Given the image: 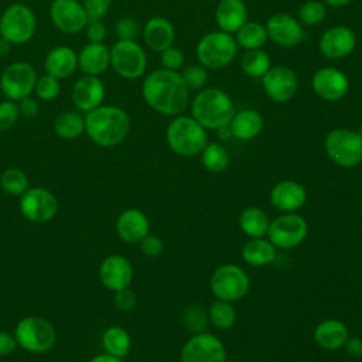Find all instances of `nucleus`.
I'll return each mask as SVG.
<instances>
[{"instance_id": "obj_1", "label": "nucleus", "mask_w": 362, "mask_h": 362, "mask_svg": "<svg viewBox=\"0 0 362 362\" xmlns=\"http://www.w3.org/2000/svg\"><path fill=\"white\" fill-rule=\"evenodd\" d=\"M141 93L146 103L167 116L181 113L188 103V89L177 71L156 69L143 82Z\"/></svg>"}, {"instance_id": "obj_2", "label": "nucleus", "mask_w": 362, "mask_h": 362, "mask_svg": "<svg viewBox=\"0 0 362 362\" xmlns=\"http://www.w3.org/2000/svg\"><path fill=\"white\" fill-rule=\"evenodd\" d=\"M129 129V115L119 106L102 103L85 115V133L100 147H113L122 143Z\"/></svg>"}, {"instance_id": "obj_3", "label": "nucleus", "mask_w": 362, "mask_h": 362, "mask_svg": "<svg viewBox=\"0 0 362 362\" xmlns=\"http://www.w3.org/2000/svg\"><path fill=\"white\" fill-rule=\"evenodd\" d=\"M192 117L205 129L219 130L230 123L235 107L228 93L218 88H206L195 95L191 103Z\"/></svg>"}, {"instance_id": "obj_4", "label": "nucleus", "mask_w": 362, "mask_h": 362, "mask_svg": "<svg viewBox=\"0 0 362 362\" xmlns=\"http://www.w3.org/2000/svg\"><path fill=\"white\" fill-rule=\"evenodd\" d=\"M167 143L180 156H195L206 146V132L194 117L178 116L167 127Z\"/></svg>"}, {"instance_id": "obj_5", "label": "nucleus", "mask_w": 362, "mask_h": 362, "mask_svg": "<svg viewBox=\"0 0 362 362\" xmlns=\"http://www.w3.org/2000/svg\"><path fill=\"white\" fill-rule=\"evenodd\" d=\"M17 345L27 352L42 354L49 351L57 341L55 328L42 317L28 315L21 318L14 328Z\"/></svg>"}, {"instance_id": "obj_6", "label": "nucleus", "mask_w": 362, "mask_h": 362, "mask_svg": "<svg viewBox=\"0 0 362 362\" xmlns=\"http://www.w3.org/2000/svg\"><path fill=\"white\" fill-rule=\"evenodd\" d=\"M37 18L31 7L23 3H13L0 17V35L13 45L28 42L35 34Z\"/></svg>"}, {"instance_id": "obj_7", "label": "nucleus", "mask_w": 362, "mask_h": 362, "mask_svg": "<svg viewBox=\"0 0 362 362\" xmlns=\"http://www.w3.org/2000/svg\"><path fill=\"white\" fill-rule=\"evenodd\" d=\"M328 157L339 167L351 168L362 161V134L349 129L331 130L324 141Z\"/></svg>"}, {"instance_id": "obj_8", "label": "nucleus", "mask_w": 362, "mask_h": 362, "mask_svg": "<svg viewBox=\"0 0 362 362\" xmlns=\"http://www.w3.org/2000/svg\"><path fill=\"white\" fill-rule=\"evenodd\" d=\"M236 54V41L225 31H214L201 38L197 57L202 66L219 69L226 66Z\"/></svg>"}, {"instance_id": "obj_9", "label": "nucleus", "mask_w": 362, "mask_h": 362, "mask_svg": "<svg viewBox=\"0 0 362 362\" xmlns=\"http://www.w3.org/2000/svg\"><path fill=\"white\" fill-rule=\"evenodd\" d=\"M147 65L141 45L134 40H117L110 48V66L124 79L140 78Z\"/></svg>"}, {"instance_id": "obj_10", "label": "nucleus", "mask_w": 362, "mask_h": 362, "mask_svg": "<svg viewBox=\"0 0 362 362\" xmlns=\"http://www.w3.org/2000/svg\"><path fill=\"white\" fill-rule=\"evenodd\" d=\"M209 286L218 300L232 303L246 296L250 283L243 269L236 264H223L214 272Z\"/></svg>"}, {"instance_id": "obj_11", "label": "nucleus", "mask_w": 362, "mask_h": 362, "mask_svg": "<svg viewBox=\"0 0 362 362\" xmlns=\"http://www.w3.org/2000/svg\"><path fill=\"white\" fill-rule=\"evenodd\" d=\"M37 78V72L31 64L16 61L1 72L0 89L8 100L18 102L34 92Z\"/></svg>"}, {"instance_id": "obj_12", "label": "nucleus", "mask_w": 362, "mask_h": 362, "mask_svg": "<svg viewBox=\"0 0 362 362\" xmlns=\"http://www.w3.org/2000/svg\"><path fill=\"white\" fill-rule=\"evenodd\" d=\"M307 232L308 225L305 219L297 214L287 212L269 223L266 235L276 247L293 249L305 239Z\"/></svg>"}, {"instance_id": "obj_13", "label": "nucleus", "mask_w": 362, "mask_h": 362, "mask_svg": "<svg viewBox=\"0 0 362 362\" xmlns=\"http://www.w3.org/2000/svg\"><path fill=\"white\" fill-rule=\"evenodd\" d=\"M18 205L23 216L34 223L48 222L58 212L57 197L42 187L28 188L23 192Z\"/></svg>"}, {"instance_id": "obj_14", "label": "nucleus", "mask_w": 362, "mask_h": 362, "mask_svg": "<svg viewBox=\"0 0 362 362\" xmlns=\"http://www.w3.org/2000/svg\"><path fill=\"white\" fill-rule=\"evenodd\" d=\"M222 341L211 334L199 332L189 338L181 349V362H225Z\"/></svg>"}, {"instance_id": "obj_15", "label": "nucleus", "mask_w": 362, "mask_h": 362, "mask_svg": "<svg viewBox=\"0 0 362 362\" xmlns=\"http://www.w3.org/2000/svg\"><path fill=\"white\" fill-rule=\"evenodd\" d=\"M49 18L54 27L65 34L82 31L89 20L79 0H54L49 6Z\"/></svg>"}, {"instance_id": "obj_16", "label": "nucleus", "mask_w": 362, "mask_h": 362, "mask_svg": "<svg viewBox=\"0 0 362 362\" xmlns=\"http://www.w3.org/2000/svg\"><path fill=\"white\" fill-rule=\"evenodd\" d=\"M262 83L266 95L274 102H286L297 90V75L287 66H270V69L262 76Z\"/></svg>"}, {"instance_id": "obj_17", "label": "nucleus", "mask_w": 362, "mask_h": 362, "mask_svg": "<svg viewBox=\"0 0 362 362\" xmlns=\"http://www.w3.org/2000/svg\"><path fill=\"white\" fill-rule=\"evenodd\" d=\"M99 280L110 291L130 286L133 280L132 263L122 255H110L99 266Z\"/></svg>"}, {"instance_id": "obj_18", "label": "nucleus", "mask_w": 362, "mask_h": 362, "mask_svg": "<svg viewBox=\"0 0 362 362\" xmlns=\"http://www.w3.org/2000/svg\"><path fill=\"white\" fill-rule=\"evenodd\" d=\"M311 86L324 100H338L348 92L349 82L344 72L332 66H325L314 74Z\"/></svg>"}, {"instance_id": "obj_19", "label": "nucleus", "mask_w": 362, "mask_h": 362, "mask_svg": "<svg viewBox=\"0 0 362 362\" xmlns=\"http://www.w3.org/2000/svg\"><path fill=\"white\" fill-rule=\"evenodd\" d=\"M356 45L354 31L345 25L327 30L320 38V51L329 59H339L349 55Z\"/></svg>"}, {"instance_id": "obj_20", "label": "nucleus", "mask_w": 362, "mask_h": 362, "mask_svg": "<svg viewBox=\"0 0 362 362\" xmlns=\"http://www.w3.org/2000/svg\"><path fill=\"white\" fill-rule=\"evenodd\" d=\"M267 37L280 47H294L303 40V27L291 16L284 13L273 14L266 23Z\"/></svg>"}, {"instance_id": "obj_21", "label": "nucleus", "mask_w": 362, "mask_h": 362, "mask_svg": "<svg viewBox=\"0 0 362 362\" xmlns=\"http://www.w3.org/2000/svg\"><path fill=\"white\" fill-rule=\"evenodd\" d=\"M105 99V85L99 76L83 75L72 88V102L81 112H89L102 105Z\"/></svg>"}, {"instance_id": "obj_22", "label": "nucleus", "mask_w": 362, "mask_h": 362, "mask_svg": "<svg viewBox=\"0 0 362 362\" xmlns=\"http://www.w3.org/2000/svg\"><path fill=\"white\" fill-rule=\"evenodd\" d=\"M150 223L144 212L136 208L123 211L116 219V232L126 243H140L148 235Z\"/></svg>"}, {"instance_id": "obj_23", "label": "nucleus", "mask_w": 362, "mask_h": 362, "mask_svg": "<svg viewBox=\"0 0 362 362\" xmlns=\"http://www.w3.org/2000/svg\"><path fill=\"white\" fill-rule=\"evenodd\" d=\"M44 68L45 74L65 79L78 69V54L68 45H55L47 52Z\"/></svg>"}, {"instance_id": "obj_24", "label": "nucleus", "mask_w": 362, "mask_h": 362, "mask_svg": "<svg viewBox=\"0 0 362 362\" xmlns=\"http://www.w3.org/2000/svg\"><path fill=\"white\" fill-rule=\"evenodd\" d=\"M307 199L304 187L296 181H280L270 191V202L283 212L300 209Z\"/></svg>"}, {"instance_id": "obj_25", "label": "nucleus", "mask_w": 362, "mask_h": 362, "mask_svg": "<svg viewBox=\"0 0 362 362\" xmlns=\"http://www.w3.org/2000/svg\"><path fill=\"white\" fill-rule=\"evenodd\" d=\"M110 66V48L103 42H88L78 54V68L83 75L99 76Z\"/></svg>"}, {"instance_id": "obj_26", "label": "nucleus", "mask_w": 362, "mask_h": 362, "mask_svg": "<svg viewBox=\"0 0 362 362\" xmlns=\"http://www.w3.org/2000/svg\"><path fill=\"white\" fill-rule=\"evenodd\" d=\"M247 18V8L243 0H221L215 10V20L221 31L236 33Z\"/></svg>"}, {"instance_id": "obj_27", "label": "nucleus", "mask_w": 362, "mask_h": 362, "mask_svg": "<svg viewBox=\"0 0 362 362\" xmlns=\"http://www.w3.org/2000/svg\"><path fill=\"white\" fill-rule=\"evenodd\" d=\"M143 37L146 44L154 51H164L171 47L175 38L173 24L164 17L150 18L143 28Z\"/></svg>"}, {"instance_id": "obj_28", "label": "nucleus", "mask_w": 362, "mask_h": 362, "mask_svg": "<svg viewBox=\"0 0 362 362\" xmlns=\"http://www.w3.org/2000/svg\"><path fill=\"white\" fill-rule=\"evenodd\" d=\"M314 339L322 349L335 351L344 346L345 341L348 339V328L339 320H324L317 325L314 331Z\"/></svg>"}, {"instance_id": "obj_29", "label": "nucleus", "mask_w": 362, "mask_h": 362, "mask_svg": "<svg viewBox=\"0 0 362 362\" xmlns=\"http://www.w3.org/2000/svg\"><path fill=\"white\" fill-rule=\"evenodd\" d=\"M229 129L232 136L239 140H250L256 137L263 129V117L257 110L245 109L233 115Z\"/></svg>"}, {"instance_id": "obj_30", "label": "nucleus", "mask_w": 362, "mask_h": 362, "mask_svg": "<svg viewBox=\"0 0 362 362\" xmlns=\"http://www.w3.org/2000/svg\"><path fill=\"white\" fill-rule=\"evenodd\" d=\"M242 257L247 264L260 267L276 259V246L269 239L252 238L242 247Z\"/></svg>"}, {"instance_id": "obj_31", "label": "nucleus", "mask_w": 362, "mask_h": 362, "mask_svg": "<svg viewBox=\"0 0 362 362\" xmlns=\"http://www.w3.org/2000/svg\"><path fill=\"white\" fill-rule=\"evenodd\" d=\"M130 335L129 332L117 325L109 327L102 334V346L106 351V354L124 358L130 351Z\"/></svg>"}, {"instance_id": "obj_32", "label": "nucleus", "mask_w": 362, "mask_h": 362, "mask_svg": "<svg viewBox=\"0 0 362 362\" xmlns=\"http://www.w3.org/2000/svg\"><path fill=\"white\" fill-rule=\"evenodd\" d=\"M269 218L264 211L257 206H249L239 216L240 229L250 238H263L267 233Z\"/></svg>"}, {"instance_id": "obj_33", "label": "nucleus", "mask_w": 362, "mask_h": 362, "mask_svg": "<svg viewBox=\"0 0 362 362\" xmlns=\"http://www.w3.org/2000/svg\"><path fill=\"white\" fill-rule=\"evenodd\" d=\"M54 132L64 140L78 139L85 133V117L76 112H62L54 120Z\"/></svg>"}, {"instance_id": "obj_34", "label": "nucleus", "mask_w": 362, "mask_h": 362, "mask_svg": "<svg viewBox=\"0 0 362 362\" xmlns=\"http://www.w3.org/2000/svg\"><path fill=\"white\" fill-rule=\"evenodd\" d=\"M267 40V31L266 27L262 25L257 21L245 23L238 31H236V42L245 48L249 49H257L264 45Z\"/></svg>"}, {"instance_id": "obj_35", "label": "nucleus", "mask_w": 362, "mask_h": 362, "mask_svg": "<svg viewBox=\"0 0 362 362\" xmlns=\"http://www.w3.org/2000/svg\"><path fill=\"white\" fill-rule=\"evenodd\" d=\"M230 156L219 143H206L202 150V164L211 173H222L228 168Z\"/></svg>"}, {"instance_id": "obj_36", "label": "nucleus", "mask_w": 362, "mask_h": 362, "mask_svg": "<svg viewBox=\"0 0 362 362\" xmlns=\"http://www.w3.org/2000/svg\"><path fill=\"white\" fill-rule=\"evenodd\" d=\"M240 65L246 75L252 78H262L270 69V58L260 48L249 49L243 54Z\"/></svg>"}, {"instance_id": "obj_37", "label": "nucleus", "mask_w": 362, "mask_h": 362, "mask_svg": "<svg viewBox=\"0 0 362 362\" xmlns=\"http://www.w3.org/2000/svg\"><path fill=\"white\" fill-rule=\"evenodd\" d=\"M209 320L219 329H229L236 320V314L229 301L215 300L209 307Z\"/></svg>"}, {"instance_id": "obj_38", "label": "nucleus", "mask_w": 362, "mask_h": 362, "mask_svg": "<svg viewBox=\"0 0 362 362\" xmlns=\"http://www.w3.org/2000/svg\"><path fill=\"white\" fill-rule=\"evenodd\" d=\"M0 187L10 195H21L28 189V178L20 168H7L0 177Z\"/></svg>"}, {"instance_id": "obj_39", "label": "nucleus", "mask_w": 362, "mask_h": 362, "mask_svg": "<svg viewBox=\"0 0 362 362\" xmlns=\"http://www.w3.org/2000/svg\"><path fill=\"white\" fill-rule=\"evenodd\" d=\"M61 92V85H59V79L44 74L41 76L37 78L35 81V86H34V93L38 99L41 100H52L55 99Z\"/></svg>"}, {"instance_id": "obj_40", "label": "nucleus", "mask_w": 362, "mask_h": 362, "mask_svg": "<svg viewBox=\"0 0 362 362\" xmlns=\"http://www.w3.org/2000/svg\"><path fill=\"white\" fill-rule=\"evenodd\" d=\"M325 16H327V8L324 3L317 0H308L303 3L298 8V17L307 25L318 24L321 20H324Z\"/></svg>"}, {"instance_id": "obj_41", "label": "nucleus", "mask_w": 362, "mask_h": 362, "mask_svg": "<svg viewBox=\"0 0 362 362\" xmlns=\"http://www.w3.org/2000/svg\"><path fill=\"white\" fill-rule=\"evenodd\" d=\"M182 322L188 331L199 334L206 325V313L201 307H188L184 311Z\"/></svg>"}, {"instance_id": "obj_42", "label": "nucleus", "mask_w": 362, "mask_h": 362, "mask_svg": "<svg viewBox=\"0 0 362 362\" xmlns=\"http://www.w3.org/2000/svg\"><path fill=\"white\" fill-rule=\"evenodd\" d=\"M187 89H199L208 79V72L202 65H189L180 74Z\"/></svg>"}, {"instance_id": "obj_43", "label": "nucleus", "mask_w": 362, "mask_h": 362, "mask_svg": "<svg viewBox=\"0 0 362 362\" xmlns=\"http://www.w3.org/2000/svg\"><path fill=\"white\" fill-rule=\"evenodd\" d=\"M20 116L17 102L4 100L0 102V133L11 129Z\"/></svg>"}, {"instance_id": "obj_44", "label": "nucleus", "mask_w": 362, "mask_h": 362, "mask_svg": "<svg viewBox=\"0 0 362 362\" xmlns=\"http://www.w3.org/2000/svg\"><path fill=\"white\" fill-rule=\"evenodd\" d=\"M160 61H161V65L164 69L177 71L184 64V54L178 48L171 45V47L165 48L164 51H161Z\"/></svg>"}, {"instance_id": "obj_45", "label": "nucleus", "mask_w": 362, "mask_h": 362, "mask_svg": "<svg viewBox=\"0 0 362 362\" xmlns=\"http://www.w3.org/2000/svg\"><path fill=\"white\" fill-rule=\"evenodd\" d=\"M82 6L89 20H102L112 6V0H83Z\"/></svg>"}, {"instance_id": "obj_46", "label": "nucleus", "mask_w": 362, "mask_h": 362, "mask_svg": "<svg viewBox=\"0 0 362 362\" xmlns=\"http://www.w3.org/2000/svg\"><path fill=\"white\" fill-rule=\"evenodd\" d=\"M115 31L119 37V40H134L137 35V23L130 17H123L117 20L115 25Z\"/></svg>"}, {"instance_id": "obj_47", "label": "nucleus", "mask_w": 362, "mask_h": 362, "mask_svg": "<svg viewBox=\"0 0 362 362\" xmlns=\"http://www.w3.org/2000/svg\"><path fill=\"white\" fill-rule=\"evenodd\" d=\"M83 30L88 42H103L106 38V27L102 20H88Z\"/></svg>"}, {"instance_id": "obj_48", "label": "nucleus", "mask_w": 362, "mask_h": 362, "mask_svg": "<svg viewBox=\"0 0 362 362\" xmlns=\"http://www.w3.org/2000/svg\"><path fill=\"white\" fill-rule=\"evenodd\" d=\"M115 304L122 311H129L136 305V294L129 287L115 291Z\"/></svg>"}, {"instance_id": "obj_49", "label": "nucleus", "mask_w": 362, "mask_h": 362, "mask_svg": "<svg viewBox=\"0 0 362 362\" xmlns=\"http://www.w3.org/2000/svg\"><path fill=\"white\" fill-rule=\"evenodd\" d=\"M141 252L147 257H157L163 252V242L160 238L154 235H147L141 242H140Z\"/></svg>"}, {"instance_id": "obj_50", "label": "nucleus", "mask_w": 362, "mask_h": 362, "mask_svg": "<svg viewBox=\"0 0 362 362\" xmlns=\"http://www.w3.org/2000/svg\"><path fill=\"white\" fill-rule=\"evenodd\" d=\"M17 106H18L20 115H23L24 117H34V116H37V113L40 110L37 99H34L31 95L18 100Z\"/></svg>"}, {"instance_id": "obj_51", "label": "nucleus", "mask_w": 362, "mask_h": 362, "mask_svg": "<svg viewBox=\"0 0 362 362\" xmlns=\"http://www.w3.org/2000/svg\"><path fill=\"white\" fill-rule=\"evenodd\" d=\"M17 341L14 335H11L8 331L0 329V356H7L17 348Z\"/></svg>"}, {"instance_id": "obj_52", "label": "nucleus", "mask_w": 362, "mask_h": 362, "mask_svg": "<svg viewBox=\"0 0 362 362\" xmlns=\"http://www.w3.org/2000/svg\"><path fill=\"white\" fill-rule=\"evenodd\" d=\"M346 352L352 356V358H361L362 356V339L358 337H352L348 338L344 344Z\"/></svg>"}, {"instance_id": "obj_53", "label": "nucleus", "mask_w": 362, "mask_h": 362, "mask_svg": "<svg viewBox=\"0 0 362 362\" xmlns=\"http://www.w3.org/2000/svg\"><path fill=\"white\" fill-rule=\"evenodd\" d=\"M89 362H122V358H117L105 352V354L95 355Z\"/></svg>"}, {"instance_id": "obj_54", "label": "nucleus", "mask_w": 362, "mask_h": 362, "mask_svg": "<svg viewBox=\"0 0 362 362\" xmlns=\"http://www.w3.org/2000/svg\"><path fill=\"white\" fill-rule=\"evenodd\" d=\"M13 44L0 35V57H7L11 51Z\"/></svg>"}, {"instance_id": "obj_55", "label": "nucleus", "mask_w": 362, "mask_h": 362, "mask_svg": "<svg viewBox=\"0 0 362 362\" xmlns=\"http://www.w3.org/2000/svg\"><path fill=\"white\" fill-rule=\"evenodd\" d=\"M324 1L332 7H342V6L349 4L352 0H324Z\"/></svg>"}, {"instance_id": "obj_56", "label": "nucleus", "mask_w": 362, "mask_h": 362, "mask_svg": "<svg viewBox=\"0 0 362 362\" xmlns=\"http://www.w3.org/2000/svg\"><path fill=\"white\" fill-rule=\"evenodd\" d=\"M361 163H362V161H361Z\"/></svg>"}]
</instances>
